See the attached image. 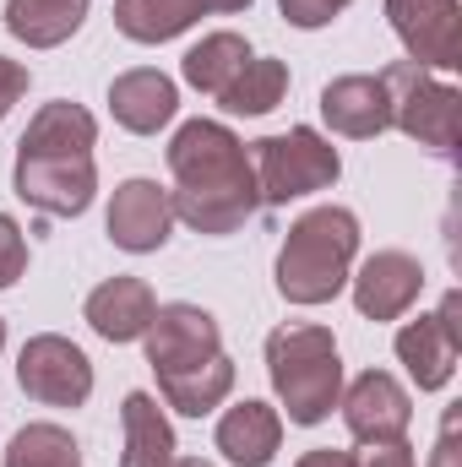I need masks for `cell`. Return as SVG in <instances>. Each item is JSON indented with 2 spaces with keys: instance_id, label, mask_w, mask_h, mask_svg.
<instances>
[{
  "instance_id": "1",
  "label": "cell",
  "mask_w": 462,
  "mask_h": 467,
  "mask_svg": "<svg viewBox=\"0 0 462 467\" xmlns=\"http://www.w3.org/2000/svg\"><path fill=\"white\" fill-rule=\"evenodd\" d=\"M169 174H174V191H169L174 223H185L196 234L224 239V234L245 229L256 218V207H261L250 152L218 119H185L174 130Z\"/></svg>"
},
{
  "instance_id": "2",
  "label": "cell",
  "mask_w": 462,
  "mask_h": 467,
  "mask_svg": "<svg viewBox=\"0 0 462 467\" xmlns=\"http://www.w3.org/2000/svg\"><path fill=\"white\" fill-rule=\"evenodd\" d=\"M359 255V218L348 207H310L278 250V294L289 305H327L348 288Z\"/></svg>"
},
{
  "instance_id": "3",
  "label": "cell",
  "mask_w": 462,
  "mask_h": 467,
  "mask_svg": "<svg viewBox=\"0 0 462 467\" xmlns=\"http://www.w3.org/2000/svg\"><path fill=\"white\" fill-rule=\"evenodd\" d=\"M267 375L272 391L289 413V424L310 430L321 419H332L338 397H343V358H338V337L327 327L310 321H289L267 337Z\"/></svg>"
},
{
  "instance_id": "4",
  "label": "cell",
  "mask_w": 462,
  "mask_h": 467,
  "mask_svg": "<svg viewBox=\"0 0 462 467\" xmlns=\"http://www.w3.org/2000/svg\"><path fill=\"white\" fill-rule=\"evenodd\" d=\"M250 147H256V152H250V169H256V196H261V207H289V202H299V196H310V191L338 185V174H343L338 147H332L321 130H310V125L261 136V141H250Z\"/></svg>"
},
{
  "instance_id": "5",
  "label": "cell",
  "mask_w": 462,
  "mask_h": 467,
  "mask_svg": "<svg viewBox=\"0 0 462 467\" xmlns=\"http://www.w3.org/2000/svg\"><path fill=\"white\" fill-rule=\"evenodd\" d=\"M386 99H392V125L403 136H414L419 147H430L436 158H457L462 141V93L452 82H441L436 71L414 66V60H392L381 71Z\"/></svg>"
},
{
  "instance_id": "6",
  "label": "cell",
  "mask_w": 462,
  "mask_h": 467,
  "mask_svg": "<svg viewBox=\"0 0 462 467\" xmlns=\"http://www.w3.org/2000/svg\"><path fill=\"white\" fill-rule=\"evenodd\" d=\"M16 196L44 218H82L99 191L93 152H16Z\"/></svg>"
},
{
  "instance_id": "7",
  "label": "cell",
  "mask_w": 462,
  "mask_h": 467,
  "mask_svg": "<svg viewBox=\"0 0 462 467\" xmlns=\"http://www.w3.org/2000/svg\"><path fill=\"white\" fill-rule=\"evenodd\" d=\"M16 386L44 408H82L93 397V358L60 332H38L16 353Z\"/></svg>"
},
{
  "instance_id": "8",
  "label": "cell",
  "mask_w": 462,
  "mask_h": 467,
  "mask_svg": "<svg viewBox=\"0 0 462 467\" xmlns=\"http://www.w3.org/2000/svg\"><path fill=\"white\" fill-rule=\"evenodd\" d=\"M386 22L414 66H425V71H457L462 66L457 0H386Z\"/></svg>"
},
{
  "instance_id": "9",
  "label": "cell",
  "mask_w": 462,
  "mask_h": 467,
  "mask_svg": "<svg viewBox=\"0 0 462 467\" xmlns=\"http://www.w3.org/2000/svg\"><path fill=\"white\" fill-rule=\"evenodd\" d=\"M142 343H147L152 375H180V369H196V364L218 358L224 332H218V316L202 310V305H158Z\"/></svg>"
},
{
  "instance_id": "10",
  "label": "cell",
  "mask_w": 462,
  "mask_h": 467,
  "mask_svg": "<svg viewBox=\"0 0 462 467\" xmlns=\"http://www.w3.org/2000/svg\"><path fill=\"white\" fill-rule=\"evenodd\" d=\"M457 353H462V294L452 288L436 316H419L397 332V358H403V369L414 375L419 391H441L457 375Z\"/></svg>"
},
{
  "instance_id": "11",
  "label": "cell",
  "mask_w": 462,
  "mask_h": 467,
  "mask_svg": "<svg viewBox=\"0 0 462 467\" xmlns=\"http://www.w3.org/2000/svg\"><path fill=\"white\" fill-rule=\"evenodd\" d=\"M338 408H343V424H348V435H353L359 446L403 441L408 424H414V402H408L403 380L386 375V369H364L343 397H338Z\"/></svg>"
},
{
  "instance_id": "12",
  "label": "cell",
  "mask_w": 462,
  "mask_h": 467,
  "mask_svg": "<svg viewBox=\"0 0 462 467\" xmlns=\"http://www.w3.org/2000/svg\"><path fill=\"white\" fill-rule=\"evenodd\" d=\"M348 283H353V310L364 321H397L425 294V266L408 250H375Z\"/></svg>"
},
{
  "instance_id": "13",
  "label": "cell",
  "mask_w": 462,
  "mask_h": 467,
  "mask_svg": "<svg viewBox=\"0 0 462 467\" xmlns=\"http://www.w3.org/2000/svg\"><path fill=\"white\" fill-rule=\"evenodd\" d=\"M174 234V207L158 180H120L110 202V239L125 255H152Z\"/></svg>"
},
{
  "instance_id": "14",
  "label": "cell",
  "mask_w": 462,
  "mask_h": 467,
  "mask_svg": "<svg viewBox=\"0 0 462 467\" xmlns=\"http://www.w3.org/2000/svg\"><path fill=\"white\" fill-rule=\"evenodd\" d=\"M321 119H327L338 136H348V141H375V136H386V130H392L386 82H381V77H364V71L327 82V88H321Z\"/></svg>"
},
{
  "instance_id": "15",
  "label": "cell",
  "mask_w": 462,
  "mask_h": 467,
  "mask_svg": "<svg viewBox=\"0 0 462 467\" xmlns=\"http://www.w3.org/2000/svg\"><path fill=\"white\" fill-rule=\"evenodd\" d=\"M180 109V88L152 71V66H136V71H120L110 82V115H115L120 130L131 136H158Z\"/></svg>"
},
{
  "instance_id": "16",
  "label": "cell",
  "mask_w": 462,
  "mask_h": 467,
  "mask_svg": "<svg viewBox=\"0 0 462 467\" xmlns=\"http://www.w3.org/2000/svg\"><path fill=\"white\" fill-rule=\"evenodd\" d=\"M207 11H250V0H115V27L131 44H169Z\"/></svg>"
},
{
  "instance_id": "17",
  "label": "cell",
  "mask_w": 462,
  "mask_h": 467,
  "mask_svg": "<svg viewBox=\"0 0 462 467\" xmlns=\"http://www.w3.org/2000/svg\"><path fill=\"white\" fill-rule=\"evenodd\" d=\"M152 310H158V299H152V288H147L142 277H110V283H99V288L88 294V305H82L88 327H93L104 343H136V337L152 327Z\"/></svg>"
},
{
  "instance_id": "18",
  "label": "cell",
  "mask_w": 462,
  "mask_h": 467,
  "mask_svg": "<svg viewBox=\"0 0 462 467\" xmlns=\"http://www.w3.org/2000/svg\"><path fill=\"white\" fill-rule=\"evenodd\" d=\"M278 446H283V413L267 408V402H256V397L234 402L229 413L218 419V451H224V462L267 467L278 457Z\"/></svg>"
},
{
  "instance_id": "19",
  "label": "cell",
  "mask_w": 462,
  "mask_h": 467,
  "mask_svg": "<svg viewBox=\"0 0 462 467\" xmlns=\"http://www.w3.org/2000/svg\"><path fill=\"white\" fill-rule=\"evenodd\" d=\"M120 435H125L120 467H169L174 462V424H169V413L158 408L152 391H125V402H120Z\"/></svg>"
},
{
  "instance_id": "20",
  "label": "cell",
  "mask_w": 462,
  "mask_h": 467,
  "mask_svg": "<svg viewBox=\"0 0 462 467\" xmlns=\"http://www.w3.org/2000/svg\"><path fill=\"white\" fill-rule=\"evenodd\" d=\"M93 147H99V119L71 99L44 104L16 141V152H93Z\"/></svg>"
},
{
  "instance_id": "21",
  "label": "cell",
  "mask_w": 462,
  "mask_h": 467,
  "mask_svg": "<svg viewBox=\"0 0 462 467\" xmlns=\"http://www.w3.org/2000/svg\"><path fill=\"white\" fill-rule=\"evenodd\" d=\"M88 22V0H5V33L27 49H55Z\"/></svg>"
},
{
  "instance_id": "22",
  "label": "cell",
  "mask_w": 462,
  "mask_h": 467,
  "mask_svg": "<svg viewBox=\"0 0 462 467\" xmlns=\"http://www.w3.org/2000/svg\"><path fill=\"white\" fill-rule=\"evenodd\" d=\"M158 391H163V402H169L174 413L207 419V413L234 391L229 353H218V358H207V364H196V369H180V375H158Z\"/></svg>"
},
{
  "instance_id": "23",
  "label": "cell",
  "mask_w": 462,
  "mask_h": 467,
  "mask_svg": "<svg viewBox=\"0 0 462 467\" xmlns=\"http://www.w3.org/2000/svg\"><path fill=\"white\" fill-rule=\"evenodd\" d=\"M283 93H289V66L283 60H272V55H250L239 71H234V82L218 93V104L229 109V115H272L278 104H283Z\"/></svg>"
},
{
  "instance_id": "24",
  "label": "cell",
  "mask_w": 462,
  "mask_h": 467,
  "mask_svg": "<svg viewBox=\"0 0 462 467\" xmlns=\"http://www.w3.org/2000/svg\"><path fill=\"white\" fill-rule=\"evenodd\" d=\"M250 60V44L239 38V33H207L202 44H191L185 49V60H180V71H185V82L196 88V93H207V99H218L224 88L234 82V71Z\"/></svg>"
},
{
  "instance_id": "25",
  "label": "cell",
  "mask_w": 462,
  "mask_h": 467,
  "mask_svg": "<svg viewBox=\"0 0 462 467\" xmlns=\"http://www.w3.org/2000/svg\"><path fill=\"white\" fill-rule=\"evenodd\" d=\"M5 467H82V446L60 424H22L5 446Z\"/></svg>"
},
{
  "instance_id": "26",
  "label": "cell",
  "mask_w": 462,
  "mask_h": 467,
  "mask_svg": "<svg viewBox=\"0 0 462 467\" xmlns=\"http://www.w3.org/2000/svg\"><path fill=\"white\" fill-rule=\"evenodd\" d=\"M22 272H27V239L16 229V218L0 213V288H11Z\"/></svg>"
},
{
  "instance_id": "27",
  "label": "cell",
  "mask_w": 462,
  "mask_h": 467,
  "mask_svg": "<svg viewBox=\"0 0 462 467\" xmlns=\"http://www.w3.org/2000/svg\"><path fill=\"white\" fill-rule=\"evenodd\" d=\"M348 5H353V0H278V11H283L294 27H305V33H310V27H327V22H332L338 11H348Z\"/></svg>"
},
{
  "instance_id": "28",
  "label": "cell",
  "mask_w": 462,
  "mask_h": 467,
  "mask_svg": "<svg viewBox=\"0 0 462 467\" xmlns=\"http://www.w3.org/2000/svg\"><path fill=\"white\" fill-rule=\"evenodd\" d=\"M348 467H419V462H414L408 441H386V446H364V451H353Z\"/></svg>"
},
{
  "instance_id": "29",
  "label": "cell",
  "mask_w": 462,
  "mask_h": 467,
  "mask_svg": "<svg viewBox=\"0 0 462 467\" xmlns=\"http://www.w3.org/2000/svg\"><path fill=\"white\" fill-rule=\"evenodd\" d=\"M457 430H462V402L446 408V419H441V441H436V451H430V467H462Z\"/></svg>"
},
{
  "instance_id": "30",
  "label": "cell",
  "mask_w": 462,
  "mask_h": 467,
  "mask_svg": "<svg viewBox=\"0 0 462 467\" xmlns=\"http://www.w3.org/2000/svg\"><path fill=\"white\" fill-rule=\"evenodd\" d=\"M22 93H27V66H22V60H5V55H0V119L11 115V104H16Z\"/></svg>"
},
{
  "instance_id": "31",
  "label": "cell",
  "mask_w": 462,
  "mask_h": 467,
  "mask_svg": "<svg viewBox=\"0 0 462 467\" xmlns=\"http://www.w3.org/2000/svg\"><path fill=\"white\" fill-rule=\"evenodd\" d=\"M294 467H348V451H332V446H316V451H305Z\"/></svg>"
},
{
  "instance_id": "32",
  "label": "cell",
  "mask_w": 462,
  "mask_h": 467,
  "mask_svg": "<svg viewBox=\"0 0 462 467\" xmlns=\"http://www.w3.org/2000/svg\"><path fill=\"white\" fill-rule=\"evenodd\" d=\"M169 467H213V462H202V457H174Z\"/></svg>"
},
{
  "instance_id": "33",
  "label": "cell",
  "mask_w": 462,
  "mask_h": 467,
  "mask_svg": "<svg viewBox=\"0 0 462 467\" xmlns=\"http://www.w3.org/2000/svg\"><path fill=\"white\" fill-rule=\"evenodd\" d=\"M0 348H5V321H0Z\"/></svg>"
}]
</instances>
